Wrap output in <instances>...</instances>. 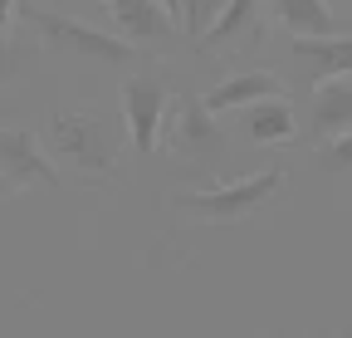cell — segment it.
Listing matches in <instances>:
<instances>
[{"label":"cell","mask_w":352,"mask_h":338,"mask_svg":"<svg viewBox=\"0 0 352 338\" xmlns=\"http://www.w3.org/2000/svg\"><path fill=\"white\" fill-rule=\"evenodd\" d=\"M44 147L59 167H78L88 177H113L122 138L98 108H54L39 128Z\"/></svg>","instance_id":"cell-1"},{"label":"cell","mask_w":352,"mask_h":338,"mask_svg":"<svg viewBox=\"0 0 352 338\" xmlns=\"http://www.w3.org/2000/svg\"><path fill=\"white\" fill-rule=\"evenodd\" d=\"M20 20L39 34L44 50H64V54H78V59H98V64H132L138 59V45L122 34H108V30H94L64 10H44V6H20Z\"/></svg>","instance_id":"cell-2"},{"label":"cell","mask_w":352,"mask_h":338,"mask_svg":"<svg viewBox=\"0 0 352 338\" xmlns=\"http://www.w3.org/2000/svg\"><path fill=\"white\" fill-rule=\"evenodd\" d=\"M279 187H284V167H264V172L220 182V187H206V191H176L171 206H182L191 221H245L259 206H270Z\"/></svg>","instance_id":"cell-3"},{"label":"cell","mask_w":352,"mask_h":338,"mask_svg":"<svg viewBox=\"0 0 352 338\" xmlns=\"http://www.w3.org/2000/svg\"><path fill=\"white\" fill-rule=\"evenodd\" d=\"M162 142L186 157V162H210L226 152V133H220L215 113L206 108V98H182L166 108V123H162Z\"/></svg>","instance_id":"cell-4"},{"label":"cell","mask_w":352,"mask_h":338,"mask_svg":"<svg viewBox=\"0 0 352 338\" xmlns=\"http://www.w3.org/2000/svg\"><path fill=\"white\" fill-rule=\"evenodd\" d=\"M122 128H127V142L138 147L142 157H152L162 147V123H166V108H171V94L152 74H132L122 83Z\"/></svg>","instance_id":"cell-5"},{"label":"cell","mask_w":352,"mask_h":338,"mask_svg":"<svg viewBox=\"0 0 352 338\" xmlns=\"http://www.w3.org/2000/svg\"><path fill=\"white\" fill-rule=\"evenodd\" d=\"M0 172L15 182V191H30V187H59V162L50 157L39 133L30 128H0Z\"/></svg>","instance_id":"cell-6"},{"label":"cell","mask_w":352,"mask_h":338,"mask_svg":"<svg viewBox=\"0 0 352 338\" xmlns=\"http://www.w3.org/2000/svg\"><path fill=\"white\" fill-rule=\"evenodd\" d=\"M289 59L308 83L342 78V74H352V34H338V30L333 34H294Z\"/></svg>","instance_id":"cell-7"},{"label":"cell","mask_w":352,"mask_h":338,"mask_svg":"<svg viewBox=\"0 0 352 338\" xmlns=\"http://www.w3.org/2000/svg\"><path fill=\"white\" fill-rule=\"evenodd\" d=\"M108 15L118 34L132 39V45H171L176 30H182L162 0H108Z\"/></svg>","instance_id":"cell-8"},{"label":"cell","mask_w":352,"mask_h":338,"mask_svg":"<svg viewBox=\"0 0 352 338\" xmlns=\"http://www.w3.org/2000/svg\"><path fill=\"white\" fill-rule=\"evenodd\" d=\"M308 128H314V138H338L352 128V74L342 78H323L314 83V108H308Z\"/></svg>","instance_id":"cell-9"},{"label":"cell","mask_w":352,"mask_h":338,"mask_svg":"<svg viewBox=\"0 0 352 338\" xmlns=\"http://www.w3.org/2000/svg\"><path fill=\"white\" fill-rule=\"evenodd\" d=\"M284 89V83L274 74H264V69H250V74H230V78H220L215 89H206V108L220 118V113H235V108H250L259 98H274Z\"/></svg>","instance_id":"cell-10"},{"label":"cell","mask_w":352,"mask_h":338,"mask_svg":"<svg viewBox=\"0 0 352 338\" xmlns=\"http://www.w3.org/2000/svg\"><path fill=\"white\" fill-rule=\"evenodd\" d=\"M245 133H250V142H259V147H274V142H294V133H298L294 103H289L284 94L250 103V108H245Z\"/></svg>","instance_id":"cell-11"},{"label":"cell","mask_w":352,"mask_h":338,"mask_svg":"<svg viewBox=\"0 0 352 338\" xmlns=\"http://www.w3.org/2000/svg\"><path fill=\"white\" fill-rule=\"evenodd\" d=\"M270 10L289 34H333L338 30L328 0H270Z\"/></svg>","instance_id":"cell-12"},{"label":"cell","mask_w":352,"mask_h":338,"mask_svg":"<svg viewBox=\"0 0 352 338\" xmlns=\"http://www.w3.org/2000/svg\"><path fill=\"white\" fill-rule=\"evenodd\" d=\"M254 20H259V0H226V10L215 15V25L196 39V45H206V50L235 45L240 34H250V30H254Z\"/></svg>","instance_id":"cell-13"},{"label":"cell","mask_w":352,"mask_h":338,"mask_svg":"<svg viewBox=\"0 0 352 338\" xmlns=\"http://www.w3.org/2000/svg\"><path fill=\"white\" fill-rule=\"evenodd\" d=\"M34 59H39V54L25 45V39H10V34H6V39H0V89L20 83V78L34 69Z\"/></svg>","instance_id":"cell-14"},{"label":"cell","mask_w":352,"mask_h":338,"mask_svg":"<svg viewBox=\"0 0 352 338\" xmlns=\"http://www.w3.org/2000/svg\"><path fill=\"white\" fill-rule=\"evenodd\" d=\"M220 10H226V0H182V15H176V25H182L186 39H201V34L215 25Z\"/></svg>","instance_id":"cell-15"},{"label":"cell","mask_w":352,"mask_h":338,"mask_svg":"<svg viewBox=\"0 0 352 338\" xmlns=\"http://www.w3.org/2000/svg\"><path fill=\"white\" fill-rule=\"evenodd\" d=\"M314 157H318L323 172H352V128L338 133V138H323V142L314 147Z\"/></svg>","instance_id":"cell-16"},{"label":"cell","mask_w":352,"mask_h":338,"mask_svg":"<svg viewBox=\"0 0 352 338\" xmlns=\"http://www.w3.org/2000/svg\"><path fill=\"white\" fill-rule=\"evenodd\" d=\"M20 20V0H0V39L10 34V25Z\"/></svg>","instance_id":"cell-17"},{"label":"cell","mask_w":352,"mask_h":338,"mask_svg":"<svg viewBox=\"0 0 352 338\" xmlns=\"http://www.w3.org/2000/svg\"><path fill=\"white\" fill-rule=\"evenodd\" d=\"M6 196H15V182H10L6 172H0V201H6Z\"/></svg>","instance_id":"cell-18"},{"label":"cell","mask_w":352,"mask_h":338,"mask_svg":"<svg viewBox=\"0 0 352 338\" xmlns=\"http://www.w3.org/2000/svg\"><path fill=\"white\" fill-rule=\"evenodd\" d=\"M162 6H166L171 15H182V0H162Z\"/></svg>","instance_id":"cell-19"}]
</instances>
